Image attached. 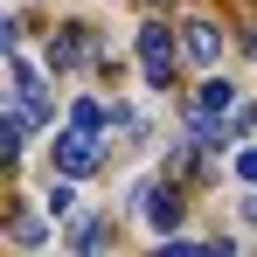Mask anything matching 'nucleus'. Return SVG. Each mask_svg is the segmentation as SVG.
<instances>
[{
    "label": "nucleus",
    "mask_w": 257,
    "mask_h": 257,
    "mask_svg": "<svg viewBox=\"0 0 257 257\" xmlns=\"http://www.w3.org/2000/svg\"><path fill=\"white\" fill-rule=\"evenodd\" d=\"M139 70H146V84H153V90H167V77H174V42H167L160 21L139 28Z\"/></svg>",
    "instance_id": "f257e3e1"
},
{
    "label": "nucleus",
    "mask_w": 257,
    "mask_h": 257,
    "mask_svg": "<svg viewBox=\"0 0 257 257\" xmlns=\"http://www.w3.org/2000/svg\"><path fill=\"white\" fill-rule=\"evenodd\" d=\"M97 160H104V146H97V132H90V125H70L63 139H56V167L70 174V181H77V174H90Z\"/></svg>",
    "instance_id": "f03ea898"
},
{
    "label": "nucleus",
    "mask_w": 257,
    "mask_h": 257,
    "mask_svg": "<svg viewBox=\"0 0 257 257\" xmlns=\"http://www.w3.org/2000/svg\"><path fill=\"white\" fill-rule=\"evenodd\" d=\"M14 111H21L28 125H42V118H49V90H42V70H35L28 56H14Z\"/></svg>",
    "instance_id": "7ed1b4c3"
},
{
    "label": "nucleus",
    "mask_w": 257,
    "mask_h": 257,
    "mask_svg": "<svg viewBox=\"0 0 257 257\" xmlns=\"http://www.w3.org/2000/svg\"><path fill=\"white\" fill-rule=\"evenodd\" d=\"M90 56H97L90 28H56V35H49V70H77V63H90Z\"/></svg>",
    "instance_id": "20e7f679"
},
{
    "label": "nucleus",
    "mask_w": 257,
    "mask_h": 257,
    "mask_svg": "<svg viewBox=\"0 0 257 257\" xmlns=\"http://www.w3.org/2000/svg\"><path fill=\"white\" fill-rule=\"evenodd\" d=\"M181 49H188L195 63H215V56H222V28H215V21H188V28H181Z\"/></svg>",
    "instance_id": "39448f33"
},
{
    "label": "nucleus",
    "mask_w": 257,
    "mask_h": 257,
    "mask_svg": "<svg viewBox=\"0 0 257 257\" xmlns=\"http://www.w3.org/2000/svg\"><path fill=\"white\" fill-rule=\"evenodd\" d=\"M195 111H215V118H229V111H236V84H229V77H209V84L195 90Z\"/></svg>",
    "instance_id": "423d86ee"
},
{
    "label": "nucleus",
    "mask_w": 257,
    "mask_h": 257,
    "mask_svg": "<svg viewBox=\"0 0 257 257\" xmlns=\"http://www.w3.org/2000/svg\"><path fill=\"white\" fill-rule=\"evenodd\" d=\"M7 236H14V243H42L49 229H42V215H35V209H21L14 222H7Z\"/></svg>",
    "instance_id": "0eeeda50"
},
{
    "label": "nucleus",
    "mask_w": 257,
    "mask_h": 257,
    "mask_svg": "<svg viewBox=\"0 0 257 257\" xmlns=\"http://www.w3.org/2000/svg\"><path fill=\"white\" fill-rule=\"evenodd\" d=\"M70 125H111V111H104V104H97V97H84V104H77V111H70Z\"/></svg>",
    "instance_id": "6e6552de"
},
{
    "label": "nucleus",
    "mask_w": 257,
    "mask_h": 257,
    "mask_svg": "<svg viewBox=\"0 0 257 257\" xmlns=\"http://www.w3.org/2000/svg\"><path fill=\"white\" fill-rule=\"evenodd\" d=\"M70 243H77V250H97V243H104V222H97V215H84V222L70 229Z\"/></svg>",
    "instance_id": "1a4fd4ad"
},
{
    "label": "nucleus",
    "mask_w": 257,
    "mask_h": 257,
    "mask_svg": "<svg viewBox=\"0 0 257 257\" xmlns=\"http://www.w3.org/2000/svg\"><path fill=\"white\" fill-rule=\"evenodd\" d=\"M42 209H49V215H70V209H77V188H70V181H56V188H49V202H42Z\"/></svg>",
    "instance_id": "9d476101"
},
{
    "label": "nucleus",
    "mask_w": 257,
    "mask_h": 257,
    "mask_svg": "<svg viewBox=\"0 0 257 257\" xmlns=\"http://www.w3.org/2000/svg\"><path fill=\"white\" fill-rule=\"evenodd\" d=\"M236 174H243V181H257V146H250V153H236Z\"/></svg>",
    "instance_id": "9b49d317"
},
{
    "label": "nucleus",
    "mask_w": 257,
    "mask_h": 257,
    "mask_svg": "<svg viewBox=\"0 0 257 257\" xmlns=\"http://www.w3.org/2000/svg\"><path fill=\"white\" fill-rule=\"evenodd\" d=\"M243 49H250V56H257V28H250V35H243Z\"/></svg>",
    "instance_id": "f8f14e48"
}]
</instances>
